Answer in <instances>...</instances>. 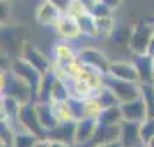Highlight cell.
<instances>
[{"label": "cell", "instance_id": "6da1fadb", "mask_svg": "<svg viewBox=\"0 0 154 147\" xmlns=\"http://www.w3.org/2000/svg\"><path fill=\"white\" fill-rule=\"evenodd\" d=\"M154 40V23L152 21H139L133 24L128 35V49L132 56L149 54V47Z\"/></svg>", "mask_w": 154, "mask_h": 147}, {"label": "cell", "instance_id": "d590c367", "mask_svg": "<svg viewBox=\"0 0 154 147\" xmlns=\"http://www.w3.org/2000/svg\"><path fill=\"white\" fill-rule=\"evenodd\" d=\"M5 87H7V71L0 68V97L5 93Z\"/></svg>", "mask_w": 154, "mask_h": 147}, {"label": "cell", "instance_id": "603a6c76", "mask_svg": "<svg viewBox=\"0 0 154 147\" xmlns=\"http://www.w3.org/2000/svg\"><path fill=\"white\" fill-rule=\"evenodd\" d=\"M140 99L146 106L147 119H154V85H140Z\"/></svg>", "mask_w": 154, "mask_h": 147}, {"label": "cell", "instance_id": "484cf974", "mask_svg": "<svg viewBox=\"0 0 154 147\" xmlns=\"http://www.w3.org/2000/svg\"><path fill=\"white\" fill-rule=\"evenodd\" d=\"M95 99H97L100 106L107 109V107H118L119 106V100L116 99V95L112 93L109 88H106V87H100L97 92H95Z\"/></svg>", "mask_w": 154, "mask_h": 147}, {"label": "cell", "instance_id": "8992f818", "mask_svg": "<svg viewBox=\"0 0 154 147\" xmlns=\"http://www.w3.org/2000/svg\"><path fill=\"white\" fill-rule=\"evenodd\" d=\"M78 61H80L82 66L97 69L102 75L109 73V66H111L109 57L106 56L102 50L95 49V47H82V49H78Z\"/></svg>", "mask_w": 154, "mask_h": 147}, {"label": "cell", "instance_id": "30bf717a", "mask_svg": "<svg viewBox=\"0 0 154 147\" xmlns=\"http://www.w3.org/2000/svg\"><path fill=\"white\" fill-rule=\"evenodd\" d=\"M78 59V50L69 42H57L52 47V68H64Z\"/></svg>", "mask_w": 154, "mask_h": 147}, {"label": "cell", "instance_id": "9c48e42d", "mask_svg": "<svg viewBox=\"0 0 154 147\" xmlns=\"http://www.w3.org/2000/svg\"><path fill=\"white\" fill-rule=\"evenodd\" d=\"M61 16L63 14L47 0H40L35 7V21L43 28H54L61 19Z\"/></svg>", "mask_w": 154, "mask_h": 147}, {"label": "cell", "instance_id": "4dcf8cb0", "mask_svg": "<svg viewBox=\"0 0 154 147\" xmlns=\"http://www.w3.org/2000/svg\"><path fill=\"white\" fill-rule=\"evenodd\" d=\"M154 139V119H146L140 123V140L142 145L146 147Z\"/></svg>", "mask_w": 154, "mask_h": 147}, {"label": "cell", "instance_id": "74e56055", "mask_svg": "<svg viewBox=\"0 0 154 147\" xmlns=\"http://www.w3.org/2000/svg\"><path fill=\"white\" fill-rule=\"evenodd\" d=\"M0 119H7V112H5V104H4V95L0 97Z\"/></svg>", "mask_w": 154, "mask_h": 147}, {"label": "cell", "instance_id": "f35d334b", "mask_svg": "<svg viewBox=\"0 0 154 147\" xmlns=\"http://www.w3.org/2000/svg\"><path fill=\"white\" fill-rule=\"evenodd\" d=\"M49 147H73V145H68V144H63V142H49Z\"/></svg>", "mask_w": 154, "mask_h": 147}, {"label": "cell", "instance_id": "3957f363", "mask_svg": "<svg viewBox=\"0 0 154 147\" xmlns=\"http://www.w3.org/2000/svg\"><path fill=\"white\" fill-rule=\"evenodd\" d=\"M9 71L14 75L16 78H19L21 81L28 85L31 92L35 93V100H36V93H38V88H40V85H42V75L38 73V71L33 68V66H29L24 59H21L19 56H14L11 59V64H9Z\"/></svg>", "mask_w": 154, "mask_h": 147}, {"label": "cell", "instance_id": "5b68a950", "mask_svg": "<svg viewBox=\"0 0 154 147\" xmlns=\"http://www.w3.org/2000/svg\"><path fill=\"white\" fill-rule=\"evenodd\" d=\"M106 88L116 95V99L119 100V104H125L130 100L140 97V85L139 83H132V81H123V80H116V78L104 75V85Z\"/></svg>", "mask_w": 154, "mask_h": 147}, {"label": "cell", "instance_id": "7dc6e473", "mask_svg": "<svg viewBox=\"0 0 154 147\" xmlns=\"http://www.w3.org/2000/svg\"><path fill=\"white\" fill-rule=\"evenodd\" d=\"M151 21H152V23H154V17H152V19H151Z\"/></svg>", "mask_w": 154, "mask_h": 147}, {"label": "cell", "instance_id": "e575fe53", "mask_svg": "<svg viewBox=\"0 0 154 147\" xmlns=\"http://www.w3.org/2000/svg\"><path fill=\"white\" fill-rule=\"evenodd\" d=\"M47 2H50L61 14L68 12V7H69V4H71V0H47Z\"/></svg>", "mask_w": 154, "mask_h": 147}, {"label": "cell", "instance_id": "ee69618b", "mask_svg": "<svg viewBox=\"0 0 154 147\" xmlns=\"http://www.w3.org/2000/svg\"><path fill=\"white\" fill-rule=\"evenodd\" d=\"M149 56H151V61H152V66H154V52L152 54H149Z\"/></svg>", "mask_w": 154, "mask_h": 147}, {"label": "cell", "instance_id": "7c38bea8", "mask_svg": "<svg viewBox=\"0 0 154 147\" xmlns=\"http://www.w3.org/2000/svg\"><path fill=\"white\" fill-rule=\"evenodd\" d=\"M54 29H56L57 35L61 36L63 42H75V40H78V38L82 36L76 19L71 17V16H66V14L61 16V19L57 21V24L54 26Z\"/></svg>", "mask_w": 154, "mask_h": 147}, {"label": "cell", "instance_id": "8d00e7d4", "mask_svg": "<svg viewBox=\"0 0 154 147\" xmlns=\"http://www.w3.org/2000/svg\"><path fill=\"white\" fill-rule=\"evenodd\" d=\"M99 2H102L106 7L111 9L112 12H114V11H116V9H118L119 5H121V4H123V0H99Z\"/></svg>", "mask_w": 154, "mask_h": 147}, {"label": "cell", "instance_id": "f546056e", "mask_svg": "<svg viewBox=\"0 0 154 147\" xmlns=\"http://www.w3.org/2000/svg\"><path fill=\"white\" fill-rule=\"evenodd\" d=\"M102 111H104V107H102V106H100V102L95 99V95L85 100V114H87V118L97 119L99 116H100V112H102Z\"/></svg>", "mask_w": 154, "mask_h": 147}, {"label": "cell", "instance_id": "836d02e7", "mask_svg": "<svg viewBox=\"0 0 154 147\" xmlns=\"http://www.w3.org/2000/svg\"><path fill=\"white\" fill-rule=\"evenodd\" d=\"M87 12V9L82 5V2L80 0H71L69 7H68V12H66V16H71V17H80L82 14H85Z\"/></svg>", "mask_w": 154, "mask_h": 147}, {"label": "cell", "instance_id": "c3c4849f", "mask_svg": "<svg viewBox=\"0 0 154 147\" xmlns=\"http://www.w3.org/2000/svg\"><path fill=\"white\" fill-rule=\"evenodd\" d=\"M4 147H7V145H4Z\"/></svg>", "mask_w": 154, "mask_h": 147}, {"label": "cell", "instance_id": "cb8c5ba5", "mask_svg": "<svg viewBox=\"0 0 154 147\" xmlns=\"http://www.w3.org/2000/svg\"><path fill=\"white\" fill-rule=\"evenodd\" d=\"M95 29H97V38H109L116 29V23L112 17L95 19Z\"/></svg>", "mask_w": 154, "mask_h": 147}, {"label": "cell", "instance_id": "277c9868", "mask_svg": "<svg viewBox=\"0 0 154 147\" xmlns=\"http://www.w3.org/2000/svg\"><path fill=\"white\" fill-rule=\"evenodd\" d=\"M19 57L24 59L29 66H33L42 76H45L47 73L52 71V59H50L45 52L36 47L35 43L31 42H23L21 45V52H19Z\"/></svg>", "mask_w": 154, "mask_h": 147}, {"label": "cell", "instance_id": "4316f807", "mask_svg": "<svg viewBox=\"0 0 154 147\" xmlns=\"http://www.w3.org/2000/svg\"><path fill=\"white\" fill-rule=\"evenodd\" d=\"M50 106H52V112H54V116H56L57 123H71V121H73L68 100H66V102H52Z\"/></svg>", "mask_w": 154, "mask_h": 147}, {"label": "cell", "instance_id": "ba28073f", "mask_svg": "<svg viewBox=\"0 0 154 147\" xmlns=\"http://www.w3.org/2000/svg\"><path fill=\"white\" fill-rule=\"evenodd\" d=\"M97 119L83 118L75 121V147H87L97 132Z\"/></svg>", "mask_w": 154, "mask_h": 147}, {"label": "cell", "instance_id": "7bdbcfd3", "mask_svg": "<svg viewBox=\"0 0 154 147\" xmlns=\"http://www.w3.org/2000/svg\"><path fill=\"white\" fill-rule=\"evenodd\" d=\"M146 147H154V139L152 140H151V142H149V144H147V145Z\"/></svg>", "mask_w": 154, "mask_h": 147}, {"label": "cell", "instance_id": "4fadbf2b", "mask_svg": "<svg viewBox=\"0 0 154 147\" xmlns=\"http://www.w3.org/2000/svg\"><path fill=\"white\" fill-rule=\"evenodd\" d=\"M119 144L121 147H144L140 140V123L123 121L119 125Z\"/></svg>", "mask_w": 154, "mask_h": 147}, {"label": "cell", "instance_id": "b9f144b4", "mask_svg": "<svg viewBox=\"0 0 154 147\" xmlns=\"http://www.w3.org/2000/svg\"><path fill=\"white\" fill-rule=\"evenodd\" d=\"M154 52V40H152V43H151V47H149V54H152Z\"/></svg>", "mask_w": 154, "mask_h": 147}, {"label": "cell", "instance_id": "e0dca14e", "mask_svg": "<svg viewBox=\"0 0 154 147\" xmlns=\"http://www.w3.org/2000/svg\"><path fill=\"white\" fill-rule=\"evenodd\" d=\"M112 142H119V126H97V132L87 147L112 144Z\"/></svg>", "mask_w": 154, "mask_h": 147}, {"label": "cell", "instance_id": "ffe728a7", "mask_svg": "<svg viewBox=\"0 0 154 147\" xmlns=\"http://www.w3.org/2000/svg\"><path fill=\"white\" fill-rule=\"evenodd\" d=\"M123 123V114L121 109L118 107H107L100 112V116L97 118V125L99 126H119Z\"/></svg>", "mask_w": 154, "mask_h": 147}, {"label": "cell", "instance_id": "83f0119b", "mask_svg": "<svg viewBox=\"0 0 154 147\" xmlns=\"http://www.w3.org/2000/svg\"><path fill=\"white\" fill-rule=\"evenodd\" d=\"M38 137H35L33 133H28V132H16V137H14V142L11 147H35L38 144Z\"/></svg>", "mask_w": 154, "mask_h": 147}, {"label": "cell", "instance_id": "44dd1931", "mask_svg": "<svg viewBox=\"0 0 154 147\" xmlns=\"http://www.w3.org/2000/svg\"><path fill=\"white\" fill-rule=\"evenodd\" d=\"M69 90H71V97L82 99V100H87V99H90V97L95 95V90H94L87 81L80 80V78L69 81Z\"/></svg>", "mask_w": 154, "mask_h": 147}, {"label": "cell", "instance_id": "60d3db41", "mask_svg": "<svg viewBox=\"0 0 154 147\" xmlns=\"http://www.w3.org/2000/svg\"><path fill=\"white\" fill-rule=\"evenodd\" d=\"M35 147H49V140H38V144Z\"/></svg>", "mask_w": 154, "mask_h": 147}, {"label": "cell", "instance_id": "7a4b0ae2", "mask_svg": "<svg viewBox=\"0 0 154 147\" xmlns=\"http://www.w3.org/2000/svg\"><path fill=\"white\" fill-rule=\"evenodd\" d=\"M16 132H28V133H33L40 140H47V132L40 125L35 102L21 106V111H19V116H17V123H16Z\"/></svg>", "mask_w": 154, "mask_h": 147}, {"label": "cell", "instance_id": "bcb514c9", "mask_svg": "<svg viewBox=\"0 0 154 147\" xmlns=\"http://www.w3.org/2000/svg\"><path fill=\"white\" fill-rule=\"evenodd\" d=\"M0 147H4V144H2V142H0Z\"/></svg>", "mask_w": 154, "mask_h": 147}, {"label": "cell", "instance_id": "ac0fdd59", "mask_svg": "<svg viewBox=\"0 0 154 147\" xmlns=\"http://www.w3.org/2000/svg\"><path fill=\"white\" fill-rule=\"evenodd\" d=\"M35 104H36V112H38L40 125H42V128L45 132L49 133L50 130H54L59 125L54 112H52V106H50V102H35Z\"/></svg>", "mask_w": 154, "mask_h": 147}, {"label": "cell", "instance_id": "8fae6325", "mask_svg": "<svg viewBox=\"0 0 154 147\" xmlns=\"http://www.w3.org/2000/svg\"><path fill=\"white\" fill-rule=\"evenodd\" d=\"M109 76L116 78V80H123V81H132V83H139V75H137V69L133 66L132 61H111V66H109Z\"/></svg>", "mask_w": 154, "mask_h": 147}, {"label": "cell", "instance_id": "5bb4252c", "mask_svg": "<svg viewBox=\"0 0 154 147\" xmlns=\"http://www.w3.org/2000/svg\"><path fill=\"white\" fill-rule=\"evenodd\" d=\"M121 114H123V121H132V123H142L147 119V111L146 106L142 102V99H135L125 104H119Z\"/></svg>", "mask_w": 154, "mask_h": 147}, {"label": "cell", "instance_id": "d6986e66", "mask_svg": "<svg viewBox=\"0 0 154 147\" xmlns=\"http://www.w3.org/2000/svg\"><path fill=\"white\" fill-rule=\"evenodd\" d=\"M56 76V75H54ZM71 97V90H69V83H66L63 80L56 78L54 83H52V88H50V95H49V102H66L69 100Z\"/></svg>", "mask_w": 154, "mask_h": 147}, {"label": "cell", "instance_id": "2e32d148", "mask_svg": "<svg viewBox=\"0 0 154 147\" xmlns=\"http://www.w3.org/2000/svg\"><path fill=\"white\" fill-rule=\"evenodd\" d=\"M49 142H63L75 147V121L71 123H59V125L47 133Z\"/></svg>", "mask_w": 154, "mask_h": 147}, {"label": "cell", "instance_id": "f1b7e54d", "mask_svg": "<svg viewBox=\"0 0 154 147\" xmlns=\"http://www.w3.org/2000/svg\"><path fill=\"white\" fill-rule=\"evenodd\" d=\"M68 106H69V111H71V116H73V121H80V119L87 118V114H85V100L76 99V97H69Z\"/></svg>", "mask_w": 154, "mask_h": 147}, {"label": "cell", "instance_id": "f6af8a7d", "mask_svg": "<svg viewBox=\"0 0 154 147\" xmlns=\"http://www.w3.org/2000/svg\"><path fill=\"white\" fill-rule=\"evenodd\" d=\"M152 85H154V71H152Z\"/></svg>", "mask_w": 154, "mask_h": 147}, {"label": "cell", "instance_id": "7402d4cb", "mask_svg": "<svg viewBox=\"0 0 154 147\" xmlns=\"http://www.w3.org/2000/svg\"><path fill=\"white\" fill-rule=\"evenodd\" d=\"M76 23L80 26V33L82 36L87 38H97V29H95V17L90 12H85L80 17H76Z\"/></svg>", "mask_w": 154, "mask_h": 147}, {"label": "cell", "instance_id": "1f68e13d", "mask_svg": "<svg viewBox=\"0 0 154 147\" xmlns=\"http://www.w3.org/2000/svg\"><path fill=\"white\" fill-rule=\"evenodd\" d=\"M12 17V4L11 0H0V28L9 24Z\"/></svg>", "mask_w": 154, "mask_h": 147}, {"label": "cell", "instance_id": "d4e9b609", "mask_svg": "<svg viewBox=\"0 0 154 147\" xmlns=\"http://www.w3.org/2000/svg\"><path fill=\"white\" fill-rule=\"evenodd\" d=\"M16 137V126L9 119H0V142L4 145L11 147Z\"/></svg>", "mask_w": 154, "mask_h": 147}, {"label": "cell", "instance_id": "52a82bcc", "mask_svg": "<svg viewBox=\"0 0 154 147\" xmlns=\"http://www.w3.org/2000/svg\"><path fill=\"white\" fill-rule=\"evenodd\" d=\"M4 95H11V97L17 99L23 106L35 102V93L31 92V88L24 81H21L19 78H16L11 71H7V87H5Z\"/></svg>", "mask_w": 154, "mask_h": 147}, {"label": "cell", "instance_id": "9a60e30c", "mask_svg": "<svg viewBox=\"0 0 154 147\" xmlns=\"http://www.w3.org/2000/svg\"><path fill=\"white\" fill-rule=\"evenodd\" d=\"M137 69V75H139L140 85H149L152 83V61H151V56L149 54H140V56H132L130 59Z\"/></svg>", "mask_w": 154, "mask_h": 147}, {"label": "cell", "instance_id": "ab89813d", "mask_svg": "<svg viewBox=\"0 0 154 147\" xmlns=\"http://www.w3.org/2000/svg\"><path fill=\"white\" fill-rule=\"evenodd\" d=\"M94 147H121L119 142H112V144H100V145H94Z\"/></svg>", "mask_w": 154, "mask_h": 147}, {"label": "cell", "instance_id": "d6a6232c", "mask_svg": "<svg viewBox=\"0 0 154 147\" xmlns=\"http://www.w3.org/2000/svg\"><path fill=\"white\" fill-rule=\"evenodd\" d=\"M90 14L95 17V19H102V17H112V11L109 7H106L102 2H97L94 9L90 11Z\"/></svg>", "mask_w": 154, "mask_h": 147}]
</instances>
